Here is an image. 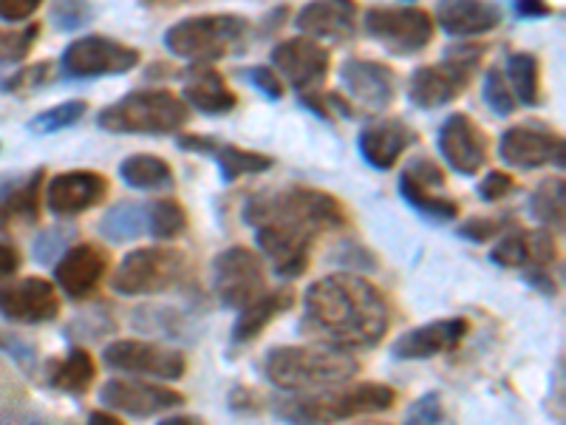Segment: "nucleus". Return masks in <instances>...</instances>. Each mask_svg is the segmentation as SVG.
Instances as JSON below:
<instances>
[{"label":"nucleus","mask_w":566,"mask_h":425,"mask_svg":"<svg viewBox=\"0 0 566 425\" xmlns=\"http://www.w3.org/2000/svg\"><path fill=\"white\" fill-rule=\"evenodd\" d=\"M244 225L255 230V245L283 281L310 270V250L326 232L343 230L348 212L337 196L315 187L290 185L244 201Z\"/></svg>","instance_id":"1"},{"label":"nucleus","mask_w":566,"mask_h":425,"mask_svg":"<svg viewBox=\"0 0 566 425\" xmlns=\"http://www.w3.org/2000/svg\"><path fill=\"white\" fill-rule=\"evenodd\" d=\"M388 326V298L360 272H332L312 281L303 292V318L297 329L321 346L363 352L380 346Z\"/></svg>","instance_id":"2"},{"label":"nucleus","mask_w":566,"mask_h":425,"mask_svg":"<svg viewBox=\"0 0 566 425\" xmlns=\"http://www.w3.org/2000/svg\"><path fill=\"white\" fill-rule=\"evenodd\" d=\"M360 374L352 352L332 346H275L264 354V377L281 392L343 386Z\"/></svg>","instance_id":"3"},{"label":"nucleus","mask_w":566,"mask_h":425,"mask_svg":"<svg viewBox=\"0 0 566 425\" xmlns=\"http://www.w3.org/2000/svg\"><path fill=\"white\" fill-rule=\"evenodd\" d=\"M394 406H397V388L386 383H357V386H328L283 397L272 406V414L286 423H340L368 414H386Z\"/></svg>","instance_id":"4"},{"label":"nucleus","mask_w":566,"mask_h":425,"mask_svg":"<svg viewBox=\"0 0 566 425\" xmlns=\"http://www.w3.org/2000/svg\"><path fill=\"white\" fill-rule=\"evenodd\" d=\"M190 120V105L168 89L130 91L116 103L105 105L97 125L108 134L170 136L179 134Z\"/></svg>","instance_id":"5"},{"label":"nucleus","mask_w":566,"mask_h":425,"mask_svg":"<svg viewBox=\"0 0 566 425\" xmlns=\"http://www.w3.org/2000/svg\"><path fill=\"white\" fill-rule=\"evenodd\" d=\"M250 34V23L239 14H196L165 32V49L187 63H216L241 49Z\"/></svg>","instance_id":"6"},{"label":"nucleus","mask_w":566,"mask_h":425,"mask_svg":"<svg viewBox=\"0 0 566 425\" xmlns=\"http://www.w3.org/2000/svg\"><path fill=\"white\" fill-rule=\"evenodd\" d=\"M484 52H488L484 43H470L468 38H464V43L451 45L444 52L442 63L422 65V69L413 71L411 83H408V100L424 111L451 105L468 91L470 80L482 65Z\"/></svg>","instance_id":"7"},{"label":"nucleus","mask_w":566,"mask_h":425,"mask_svg":"<svg viewBox=\"0 0 566 425\" xmlns=\"http://www.w3.org/2000/svg\"><path fill=\"white\" fill-rule=\"evenodd\" d=\"M190 272V258L179 247H139L119 261L111 287L116 296L142 298L176 290Z\"/></svg>","instance_id":"8"},{"label":"nucleus","mask_w":566,"mask_h":425,"mask_svg":"<svg viewBox=\"0 0 566 425\" xmlns=\"http://www.w3.org/2000/svg\"><path fill=\"white\" fill-rule=\"evenodd\" d=\"M142 54L134 45H125L105 34H88L65 45L60 58V71L69 80H97V77H119L139 65Z\"/></svg>","instance_id":"9"},{"label":"nucleus","mask_w":566,"mask_h":425,"mask_svg":"<svg viewBox=\"0 0 566 425\" xmlns=\"http://www.w3.org/2000/svg\"><path fill=\"white\" fill-rule=\"evenodd\" d=\"M212 292L227 310H241L266 292L264 261L250 247H227L212 261Z\"/></svg>","instance_id":"10"},{"label":"nucleus","mask_w":566,"mask_h":425,"mask_svg":"<svg viewBox=\"0 0 566 425\" xmlns=\"http://www.w3.org/2000/svg\"><path fill=\"white\" fill-rule=\"evenodd\" d=\"M366 34L380 43L388 54L411 58L424 52L433 40V20L422 9L377 7L366 12Z\"/></svg>","instance_id":"11"},{"label":"nucleus","mask_w":566,"mask_h":425,"mask_svg":"<svg viewBox=\"0 0 566 425\" xmlns=\"http://www.w3.org/2000/svg\"><path fill=\"white\" fill-rule=\"evenodd\" d=\"M564 136L541 120L513 125L499 139V159L515 170H538L547 168V165L564 170Z\"/></svg>","instance_id":"12"},{"label":"nucleus","mask_w":566,"mask_h":425,"mask_svg":"<svg viewBox=\"0 0 566 425\" xmlns=\"http://www.w3.org/2000/svg\"><path fill=\"white\" fill-rule=\"evenodd\" d=\"M103 363L111 372L136 374V377H156V381H181L187 374V357L179 349L159 346L154 341H134L123 338L103 349Z\"/></svg>","instance_id":"13"},{"label":"nucleus","mask_w":566,"mask_h":425,"mask_svg":"<svg viewBox=\"0 0 566 425\" xmlns=\"http://www.w3.org/2000/svg\"><path fill=\"white\" fill-rule=\"evenodd\" d=\"M270 60L272 69L281 74V80H286L297 91V97L301 94H312V91H321V85L328 77V65H332L326 45L321 40L306 38V34L277 43L272 49Z\"/></svg>","instance_id":"14"},{"label":"nucleus","mask_w":566,"mask_h":425,"mask_svg":"<svg viewBox=\"0 0 566 425\" xmlns=\"http://www.w3.org/2000/svg\"><path fill=\"white\" fill-rule=\"evenodd\" d=\"M437 148L453 174L476 176L488 165L490 139L473 116L457 111L439 125Z\"/></svg>","instance_id":"15"},{"label":"nucleus","mask_w":566,"mask_h":425,"mask_svg":"<svg viewBox=\"0 0 566 425\" xmlns=\"http://www.w3.org/2000/svg\"><path fill=\"white\" fill-rule=\"evenodd\" d=\"M103 406L128 417H159L165 412L185 406V394L168 386L148 381H130V377H111L99 392Z\"/></svg>","instance_id":"16"},{"label":"nucleus","mask_w":566,"mask_h":425,"mask_svg":"<svg viewBox=\"0 0 566 425\" xmlns=\"http://www.w3.org/2000/svg\"><path fill=\"white\" fill-rule=\"evenodd\" d=\"M0 315L14 323H52L60 315L57 287L45 278L0 283Z\"/></svg>","instance_id":"17"},{"label":"nucleus","mask_w":566,"mask_h":425,"mask_svg":"<svg viewBox=\"0 0 566 425\" xmlns=\"http://www.w3.org/2000/svg\"><path fill=\"white\" fill-rule=\"evenodd\" d=\"M108 272V252L99 245L80 241L54 261V283L71 301H85L97 292Z\"/></svg>","instance_id":"18"},{"label":"nucleus","mask_w":566,"mask_h":425,"mask_svg":"<svg viewBox=\"0 0 566 425\" xmlns=\"http://www.w3.org/2000/svg\"><path fill=\"white\" fill-rule=\"evenodd\" d=\"M108 196V179L97 170H65L49 182L45 207L57 219H74L91 207L103 205Z\"/></svg>","instance_id":"19"},{"label":"nucleus","mask_w":566,"mask_h":425,"mask_svg":"<svg viewBox=\"0 0 566 425\" xmlns=\"http://www.w3.org/2000/svg\"><path fill=\"white\" fill-rule=\"evenodd\" d=\"M470 323L464 318H442V321L422 323L394 341L391 354L397 361H431L439 354L457 352L462 341L468 338Z\"/></svg>","instance_id":"20"},{"label":"nucleus","mask_w":566,"mask_h":425,"mask_svg":"<svg viewBox=\"0 0 566 425\" xmlns=\"http://www.w3.org/2000/svg\"><path fill=\"white\" fill-rule=\"evenodd\" d=\"M343 89L368 111H382L397 97V71L380 60L352 58L340 65Z\"/></svg>","instance_id":"21"},{"label":"nucleus","mask_w":566,"mask_h":425,"mask_svg":"<svg viewBox=\"0 0 566 425\" xmlns=\"http://www.w3.org/2000/svg\"><path fill=\"white\" fill-rule=\"evenodd\" d=\"M179 148L187 151V154L210 156V159L219 165L221 182H227V185L241 179V176L264 174V170H270L272 165H275L272 156L258 154V151L239 148V145H230V142L212 139V136H201V134H181Z\"/></svg>","instance_id":"22"},{"label":"nucleus","mask_w":566,"mask_h":425,"mask_svg":"<svg viewBox=\"0 0 566 425\" xmlns=\"http://www.w3.org/2000/svg\"><path fill=\"white\" fill-rule=\"evenodd\" d=\"M419 136L406 120H397V116H388V120H377V123H368L366 128L357 136V151L366 159V165H371L374 170H391L397 165V159L406 154L411 145H417Z\"/></svg>","instance_id":"23"},{"label":"nucleus","mask_w":566,"mask_h":425,"mask_svg":"<svg viewBox=\"0 0 566 425\" xmlns=\"http://www.w3.org/2000/svg\"><path fill=\"white\" fill-rule=\"evenodd\" d=\"M357 0H312L295 18L301 34L312 40H352L357 32Z\"/></svg>","instance_id":"24"},{"label":"nucleus","mask_w":566,"mask_h":425,"mask_svg":"<svg viewBox=\"0 0 566 425\" xmlns=\"http://www.w3.org/2000/svg\"><path fill=\"white\" fill-rule=\"evenodd\" d=\"M502 23V9L490 0H439L437 27L448 38H479Z\"/></svg>","instance_id":"25"},{"label":"nucleus","mask_w":566,"mask_h":425,"mask_svg":"<svg viewBox=\"0 0 566 425\" xmlns=\"http://www.w3.org/2000/svg\"><path fill=\"white\" fill-rule=\"evenodd\" d=\"M181 100L205 116H227L239 108V94L227 85L224 74L212 69L210 63L193 65V71L187 74Z\"/></svg>","instance_id":"26"},{"label":"nucleus","mask_w":566,"mask_h":425,"mask_svg":"<svg viewBox=\"0 0 566 425\" xmlns=\"http://www.w3.org/2000/svg\"><path fill=\"white\" fill-rule=\"evenodd\" d=\"M292 303H295V290H292V287H275V290L261 292L255 301H250L247 307L239 310V318L232 323V341H255L275 318H281L283 312L292 310Z\"/></svg>","instance_id":"27"},{"label":"nucleus","mask_w":566,"mask_h":425,"mask_svg":"<svg viewBox=\"0 0 566 425\" xmlns=\"http://www.w3.org/2000/svg\"><path fill=\"white\" fill-rule=\"evenodd\" d=\"M99 236L111 245H125L148 236V205L142 201H116L99 219Z\"/></svg>","instance_id":"28"},{"label":"nucleus","mask_w":566,"mask_h":425,"mask_svg":"<svg viewBox=\"0 0 566 425\" xmlns=\"http://www.w3.org/2000/svg\"><path fill=\"white\" fill-rule=\"evenodd\" d=\"M94 377H97V363H94L88 349L83 346L71 349L63 361L49 363V383L57 392L74 394V397H83L94 386Z\"/></svg>","instance_id":"29"},{"label":"nucleus","mask_w":566,"mask_h":425,"mask_svg":"<svg viewBox=\"0 0 566 425\" xmlns=\"http://www.w3.org/2000/svg\"><path fill=\"white\" fill-rule=\"evenodd\" d=\"M397 187L402 201H406L413 212H419L422 219L433 221V225H448V221L459 219V201H453L451 196H437L431 187L413 182L406 170L399 174Z\"/></svg>","instance_id":"30"},{"label":"nucleus","mask_w":566,"mask_h":425,"mask_svg":"<svg viewBox=\"0 0 566 425\" xmlns=\"http://www.w3.org/2000/svg\"><path fill=\"white\" fill-rule=\"evenodd\" d=\"M119 179L130 190H145V194H150V190H170L174 187V168L161 156L134 154L119 162Z\"/></svg>","instance_id":"31"},{"label":"nucleus","mask_w":566,"mask_h":425,"mask_svg":"<svg viewBox=\"0 0 566 425\" xmlns=\"http://www.w3.org/2000/svg\"><path fill=\"white\" fill-rule=\"evenodd\" d=\"M513 97L522 105L533 108L541 103V65L538 58L530 52H515L507 58V71H504Z\"/></svg>","instance_id":"32"},{"label":"nucleus","mask_w":566,"mask_h":425,"mask_svg":"<svg viewBox=\"0 0 566 425\" xmlns=\"http://www.w3.org/2000/svg\"><path fill=\"white\" fill-rule=\"evenodd\" d=\"M530 212H533V219L541 221V227L564 230V219H566L564 176H547V179L535 187L533 199H530Z\"/></svg>","instance_id":"33"},{"label":"nucleus","mask_w":566,"mask_h":425,"mask_svg":"<svg viewBox=\"0 0 566 425\" xmlns=\"http://www.w3.org/2000/svg\"><path fill=\"white\" fill-rule=\"evenodd\" d=\"M40 185H43V170H34V176H29L27 182H20L12 194L0 201V230L12 225L14 219L38 221Z\"/></svg>","instance_id":"34"},{"label":"nucleus","mask_w":566,"mask_h":425,"mask_svg":"<svg viewBox=\"0 0 566 425\" xmlns=\"http://www.w3.org/2000/svg\"><path fill=\"white\" fill-rule=\"evenodd\" d=\"M187 230V210L179 199L165 196L148 205V236L156 241H174Z\"/></svg>","instance_id":"35"},{"label":"nucleus","mask_w":566,"mask_h":425,"mask_svg":"<svg viewBox=\"0 0 566 425\" xmlns=\"http://www.w3.org/2000/svg\"><path fill=\"white\" fill-rule=\"evenodd\" d=\"M490 261H493L495 267H502V270H524V267L530 265L527 232L513 221V225L499 236V241L490 247Z\"/></svg>","instance_id":"36"},{"label":"nucleus","mask_w":566,"mask_h":425,"mask_svg":"<svg viewBox=\"0 0 566 425\" xmlns=\"http://www.w3.org/2000/svg\"><path fill=\"white\" fill-rule=\"evenodd\" d=\"M85 111H88V105L83 103V100H69V103L57 105V108H49L43 111V114H38L29 123V128L34 131V134H54V131H65L71 128L74 123H80L85 116Z\"/></svg>","instance_id":"37"},{"label":"nucleus","mask_w":566,"mask_h":425,"mask_svg":"<svg viewBox=\"0 0 566 425\" xmlns=\"http://www.w3.org/2000/svg\"><path fill=\"white\" fill-rule=\"evenodd\" d=\"M484 103L493 111L495 116H510L518 105H515L513 89H510L507 77L499 65H490L488 74H484Z\"/></svg>","instance_id":"38"},{"label":"nucleus","mask_w":566,"mask_h":425,"mask_svg":"<svg viewBox=\"0 0 566 425\" xmlns=\"http://www.w3.org/2000/svg\"><path fill=\"white\" fill-rule=\"evenodd\" d=\"M510 225H513V216H499V219H493V216H470L457 227V236L470 241V245H488V241L499 239Z\"/></svg>","instance_id":"39"},{"label":"nucleus","mask_w":566,"mask_h":425,"mask_svg":"<svg viewBox=\"0 0 566 425\" xmlns=\"http://www.w3.org/2000/svg\"><path fill=\"white\" fill-rule=\"evenodd\" d=\"M52 20L60 32H77L94 20V7L88 0H54Z\"/></svg>","instance_id":"40"},{"label":"nucleus","mask_w":566,"mask_h":425,"mask_svg":"<svg viewBox=\"0 0 566 425\" xmlns=\"http://www.w3.org/2000/svg\"><path fill=\"white\" fill-rule=\"evenodd\" d=\"M71 239H74V232L65 230V227H49V230L40 232L38 241H34V247H32L34 258H38L40 265L54 267V261H57V258L69 250Z\"/></svg>","instance_id":"41"},{"label":"nucleus","mask_w":566,"mask_h":425,"mask_svg":"<svg viewBox=\"0 0 566 425\" xmlns=\"http://www.w3.org/2000/svg\"><path fill=\"white\" fill-rule=\"evenodd\" d=\"M527 247L530 265L533 267H549L553 270V265H558V247H555L553 227H538V230L527 232Z\"/></svg>","instance_id":"42"},{"label":"nucleus","mask_w":566,"mask_h":425,"mask_svg":"<svg viewBox=\"0 0 566 425\" xmlns=\"http://www.w3.org/2000/svg\"><path fill=\"white\" fill-rule=\"evenodd\" d=\"M332 258H335L337 265L340 267H348L352 272H371L377 270V256H374L371 250H366V247L360 245V241H340V247H337L335 252H332Z\"/></svg>","instance_id":"43"},{"label":"nucleus","mask_w":566,"mask_h":425,"mask_svg":"<svg viewBox=\"0 0 566 425\" xmlns=\"http://www.w3.org/2000/svg\"><path fill=\"white\" fill-rule=\"evenodd\" d=\"M244 74L252 83V89L261 91V94H264L266 100H272V103H277V100L283 97V91H286L281 74H277L272 65H252V69H247Z\"/></svg>","instance_id":"44"},{"label":"nucleus","mask_w":566,"mask_h":425,"mask_svg":"<svg viewBox=\"0 0 566 425\" xmlns=\"http://www.w3.org/2000/svg\"><path fill=\"white\" fill-rule=\"evenodd\" d=\"M406 423H424V425H433V423H442L444 419V408H442V397L437 392H428L422 394L419 400H413L411 406L406 412Z\"/></svg>","instance_id":"45"},{"label":"nucleus","mask_w":566,"mask_h":425,"mask_svg":"<svg viewBox=\"0 0 566 425\" xmlns=\"http://www.w3.org/2000/svg\"><path fill=\"white\" fill-rule=\"evenodd\" d=\"M74 326H80V332H71L74 338H85V341H97V338L108 335L111 329L116 326L114 318L103 310V307H94V312H83V315L74 321Z\"/></svg>","instance_id":"46"},{"label":"nucleus","mask_w":566,"mask_h":425,"mask_svg":"<svg viewBox=\"0 0 566 425\" xmlns=\"http://www.w3.org/2000/svg\"><path fill=\"white\" fill-rule=\"evenodd\" d=\"M38 23L29 27L27 32L20 34H0V63H12V60H23L38 40Z\"/></svg>","instance_id":"47"},{"label":"nucleus","mask_w":566,"mask_h":425,"mask_svg":"<svg viewBox=\"0 0 566 425\" xmlns=\"http://www.w3.org/2000/svg\"><path fill=\"white\" fill-rule=\"evenodd\" d=\"M515 190L513 176L504 174V170H488L484 179L479 182L476 194L482 201H502L504 196H510Z\"/></svg>","instance_id":"48"},{"label":"nucleus","mask_w":566,"mask_h":425,"mask_svg":"<svg viewBox=\"0 0 566 425\" xmlns=\"http://www.w3.org/2000/svg\"><path fill=\"white\" fill-rule=\"evenodd\" d=\"M406 174L411 176L413 182H419V185L431 187V190H437V187H444V170L439 168L437 162L424 159V156H417V159L408 162Z\"/></svg>","instance_id":"49"},{"label":"nucleus","mask_w":566,"mask_h":425,"mask_svg":"<svg viewBox=\"0 0 566 425\" xmlns=\"http://www.w3.org/2000/svg\"><path fill=\"white\" fill-rule=\"evenodd\" d=\"M524 281H527L533 290H538L541 296H549V298L558 296V281H555L549 267H533V265L524 267Z\"/></svg>","instance_id":"50"},{"label":"nucleus","mask_w":566,"mask_h":425,"mask_svg":"<svg viewBox=\"0 0 566 425\" xmlns=\"http://www.w3.org/2000/svg\"><path fill=\"white\" fill-rule=\"evenodd\" d=\"M43 0H0V20H9V23H20V20H29L40 9Z\"/></svg>","instance_id":"51"},{"label":"nucleus","mask_w":566,"mask_h":425,"mask_svg":"<svg viewBox=\"0 0 566 425\" xmlns=\"http://www.w3.org/2000/svg\"><path fill=\"white\" fill-rule=\"evenodd\" d=\"M513 9L524 20H541L553 14V7H549L547 0H513Z\"/></svg>","instance_id":"52"},{"label":"nucleus","mask_w":566,"mask_h":425,"mask_svg":"<svg viewBox=\"0 0 566 425\" xmlns=\"http://www.w3.org/2000/svg\"><path fill=\"white\" fill-rule=\"evenodd\" d=\"M20 270V252L9 241H0V283L9 281Z\"/></svg>","instance_id":"53"},{"label":"nucleus","mask_w":566,"mask_h":425,"mask_svg":"<svg viewBox=\"0 0 566 425\" xmlns=\"http://www.w3.org/2000/svg\"><path fill=\"white\" fill-rule=\"evenodd\" d=\"M88 423H94V425H119V417H116V412H103V408H97V412L88 414Z\"/></svg>","instance_id":"54"},{"label":"nucleus","mask_w":566,"mask_h":425,"mask_svg":"<svg viewBox=\"0 0 566 425\" xmlns=\"http://www.w3.org/2000/svg\"><path fill=\"white\" fill-rule=\"evenodd\" d=\"M201 425L199 417H165L161 419V425Z\"/></svg>","instance_id":"55"},{"label":"nucleus","mask_w":566,"mask_h":425,"mask_svg":"<svg viewBox=\"0 0 566 425\" xmlns=\"http://www.w3.org/2000/svg\"><path fill=\"white\" fill-rule=\"evenodd\" d=\"M18 185H20V179H0V201L7 199V196L12 194V190H14V187H18Z\"/></svg>","instance_id":"56"},{"label":"nucleus","mask_w":566,"mask_h":425,"mask_svg":"<svg viewBox=\"0 0 566 425\" xmlns=\"http://www.w3.org/2000/svg\"><path fill=\"white\" fill-rule=\"evenodd\" d=\"M148 3H168V0H148Z\"/></svg>","instance_id":"57"}]
</instances>
